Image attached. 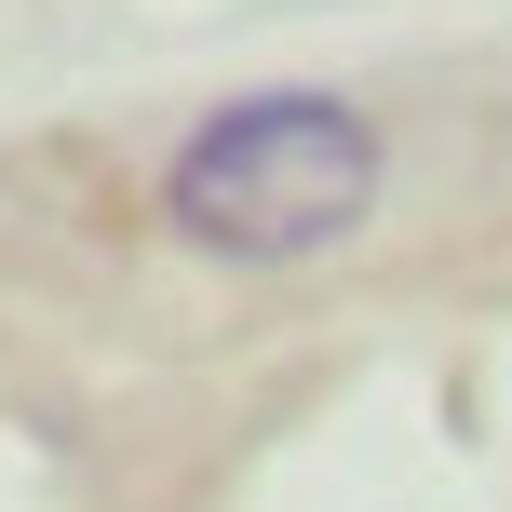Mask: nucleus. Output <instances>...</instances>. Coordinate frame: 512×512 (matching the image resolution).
Wrapping results in <instances>:
<instances>
[{
	"label": "nucleus",
	"mask_w": 512,
	"mask_h": 512,
	"mask_svg": "<svg viewBox=\"0 0 512 512\" xmlns=\"http://www.w3.org/2000/svg\"><path fill=\"white\" fill-rule=\"evenodd\" d=\"M364 203H378V122H364L351 95H310V81L230 95L162 162V230H189L203 256H243V270L351 243Z\"/></svg>",
	"instance_id": "nucleus-1"
}]
</instances>
